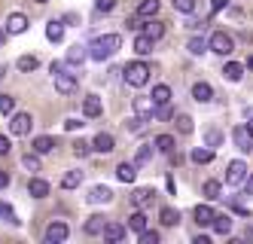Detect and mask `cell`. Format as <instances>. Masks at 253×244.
Segmentation results:
<instances>
[{"label": "cell", "mask_w": 253, "mask_h": 244, "mask_svg": "<svg viewBox=\"0 0 253 244\" xmlns=\"http://www.w3.org/2000/svg\"><path fill=\"white\" fill-rule=\"evenodd\" d=\"M101 98L98 95H88L85 101H83V116H88V119H95V116H101Z\"/></svg>", "instance_id": "14"}, {"label": "cell", "mask_w": 253, "mask_h": 244, "mask_svg": "<svg viewBox=\"0 0 253 244\" xmlns=\"http://www.w3.org/2000/svg\"><path fill=\"white\" fill-rule=\"evenodd\" d=\"M150 98H153V104H156V107H162V104H171V89H168V86H156Z\"/></svg>", "instance_id": "25"}, {"label": "cell", "mask_w": 253, "mask_h": 244, "mask_svg": "<svg viewBox=\"0 0 253 244\" xmlns=\"http://www.w3.org/2000/svg\"><path fill=\"white\" fill-rule=\"evenodd\" d=\"M31 125H34L31 113H15V116H12V122H9V131H12L15 138H25L28 131H31Z\"/></svg>", "instance_id": "6"}, {"label": "cell", "mask_w": 253, "mask_h": 244, "mask_svg": "<svg viewBox=\"0 0 253 244\" xmlns=\"http://www.w3.org/2000/svg\"><path fill=\"white\" fill-rule=\"evenodd\" d=\"M134 52H137V55H150V52H153V40H150L147 34H140L137 40H134Z\"/></svg>", "instance_id": "33"}, {"label": "cell", "mask_w": 253, "mask_h": 244, "mask_svg": "<svg viewBox=\"0 0 253 244\" xmlns=\"http://www.w3.org/2000/svg\"><path fill=\"white\" fill-rule=\"evenodd\" d=\"M189 52L192 55H205L208 52V40H205V37H192V40H189Z\"/></svg>", "instance_id": "38"}, {"label": "cell", "mask_w": 253, "mask_h": 244, "mask_svg": "<svg viewBox=\"0 0 253 244\" xmlns=\"http://www.w3.org/2000/svg\"><path fill=\"white\" fill-rule=\"evenodd\" d=\"M6 186H9V174L0 171V190H6Z\"/></svg>", "instance_id": "51"}, {"label": "cell", "mask_w": 253, "mask_h": 244, "mask_svg": "<svg viewBox=\"0 0 253 244\" xmlns=\"http://www.w3.org/2000/svg\"><path fill=\"white\" fill-rule=\"evenodd\" d=\"M83 125H85V122H80L77 116H70V119H64V128H67V131H77V128H83Z\"/></svg>", "instance_id": "48"}, {"label": "cell", "mask_w": 253, "mask_h": 244, "mask_svg": "<svg viewBox=\"0 0 253 244\" xmlns=\"http://www.w3.org/2000/svg\"><path fill=\"white\" fill-rule=\"evenodd\" d=\"M134 177H137V162H122V165L116 168V180H122V183H134Z\"/></svg>", "instance_id": "12"}, {"label": "cell", "mask_w": 253, "mask_h": 244, "mask_svg": "<svg viewBox=\"0 0 253 244\" xmlns=\"http://www.w3.org/2000/svg\"><path fill=\"white\" fill-rule=\"evenodd\" d=\"M189 159H192L195 165H208V162L213 159V149H211V146H195L192 153H189Z\"/></svg>", "instance_id": "21"}, {"label": "cell", "mask_w": 253, "mask_h": 244, "mask_svg": "<svg viewBox=\"0 0 253 244\" xmlns=\"http://www.w3.org/2000/svg\"><path fill=\"white\" fill-rule=\"evenodd\" d=\"M9 149H12L9 138H6V135H0V156H3V153H9Z\"/></svg>", "instance_id": "50"}, {"label": "cell", "mask_w": 253, "mask_h": 244, "mask_svg": "<svg viewBox=\"0 0 253 244\" xmlns=\"http://www.w3.org/2000/svg\"><path fill=\"white\" fill-rule=\"evenodd\" d=\"M213 232L216 235H229L232 232V217L229 214H213Z\"/></svg>", "instance_id": "20"}, {"label": "cell", "mask_w": 253, "mask_h": 244, "mask_svg": "<svg viewBox=\"0 0 253 244\" xmlns=\"http://www.w3.org/2000/svg\"><path fill=\"white\" fill-rule=\"evenodd\" d=\"M52 80L61 95H74L77 92V73H67V61H52Z\"/></svg>", "instance_id": "2"}, {"label": "cell", "mask_w": 253, "mask_h": 244, "mask_svg": "<svg viewBox=\"0 0 253 244\" xmlns=\"http://www.w3.org/2000/svg\"><path fill=\"white\" fill-rule=\"evenodd\" d=\"M46 37H49L52 43H61V40H64V25H61V22H49V25H46Z\"/></svg>", "instance_id": "28"}, {"label": "cell", "mask_w": 253, "mask_h": 244, "mask_svg": "<svg viewBox=\"0 0 253 244\" xmlns=\"http://www.w3.org/2000/svg\"><path fill=\"white\" fill-rule=\"evenodd\" d=\"M192 98H195L198 104H211V101H213V89H211V83H195V86H192Z\"/></svg>", "instance_id": "11"}, {"label": "cell", "mask_w": 253, "mask_h": 244, "mask_svg": "<svg viewBox=\"0 0 253 244\" xmlns=\"http://www.w3.org/2000/svg\"><path fill=\"white\" fill-rule=\"evenodd\" d=\"M119 46H122L119 34H104V37H98V40L88 46V58H92V61H107V58L116 55Z\"/></svg>", "instance_id": "1"}, {"label": "cell", "mask_w": 253, "mask_h": 244, "mask_svg": "<svg viewBox=\"0 0 253 244\" xmlns=\"http://www.w3.org/2000/svg\"><path fill=\"white\" fill-rule=\"evenodd\" d=\"M107 201H113L110 186H95V190L88 193V204H107Z\"/></svg>", "instance_id": "13"}, {"label": "cell", "mask_w": 253, "mask_h": 244, "mask_svg": "<svg viewBox=\"0 0 253 244\" xmlns=\"http://www.w3.org/2000/svg\"><path fill=\"white\" fill-rule=\"evenodd\" d=\"M15 67H19L22 73H31V70L40 67V58H37V55H22V58L15 61Z\"/></svg>", "instance_id": "24"}, {"label": "cell", "mask_w": 253, "mask_h": 244, "mask_svg": "<svg viewBox=\"0 0 253 244\" xmlns=\"http://www.w3.org/2000/svg\"><path fill=\"white\" fill-rule=\"evenodd\" d=\"M223 77H226L229 83H241V77H244V67H241V64H235V61H229V64L223 67Z\"/></svg>", "instance_id": "23"}, {"label": "cell", "mask_w": 253, "mask_h": 244, "mask_svg": "<svg viewBox=\"0 0 253 244\" xmlns=\"http://www.w3.org/2000/svg\"><path fill=\"white\" fill-rule=\"evenodd\" d=\"M134 113H137V116H143V119L153 116V113H156L153 98H134Z\"/></svg>", "instance_id": "18"}, {"label": "cell", "mask_w": 253, "mask_h": 244, "mask_svg": "<svg viewBox=\"0 0 253 244\" xmlns=\"http://www.w3.org/2000/svg\"><path fill=\"white\" fill-rule=\"evenodd\" d=\"M140 244H159V232L143 229V232H140Z\"/></svg>", "instance_id": "46"}, {"label": "cell", "mask_w": 253, "mask_h": 244, "mask_svg": "<svg viewBox=\"0 0 253 244\" xmlns=\"http://www.w3.org/2000/svg\"><path fill=\"white\" fill-rule=\"evenodd\" d=\"M153 159V144H143V146H137V156H134V162L137 165H147Z\"/></svg>", "instance_id": "37"}, {"label": "cell", "mask_w": 253, "mask_h": 244, "mask_svg": "<svg viewBox=\"0 0 253 244\" xmlns=\"http://www.w3.org/2000/svg\"><path fill=\"white\" fill-rule=\"evenodd\" d=\"M244 180H247V165H244L241 159L229 162V171H226V183H229V186H241Z\"/></svg>", "instance_id": "5"}, {"label": "cell", "mask_w": 253, "mask_h": 244, "mask_svg": "<svg viewBox=\"0 0 253 244\" xmlns=\"http://www.w3.org/2000/svg\"><path fill=\"white\" fill-rule=\"evenodd\" d=\"M247 193H250V195H253V174H250V177H247Z\"/></svg>", "instance_id": "53"}, {"label": "cell", "mask_w": 253, "mask_h": 244, "mask_svg": "<svg viewBox=\"0 0 253 244\" xmlns=\"http://www.w3.org/2000/svg\"><path fill=\"white\" fill-rule=\"evenodd\" d=\"M15 110V98H9V95H0V113L3 116H9Z\"/></svg>", "instance_id": "42"}, {"label": "cell", "mask_w": 253, "mask_h": 244, "mask_svg": "<svg viewBox=\"0 0 253 244\" xmlns=\"http://www.w3.org/2000/svg\"><path fill=\"white\" fill-rule=\"evenodd\" d=\"M122 73H125V83H128L131 89H140V86H147V80H150V67L143 64V61H131V64L125 67Z\"/></svg>", "instance_id": "3"}, {"label": "cell", "mask_w": 253, "mask_h": 244, "mask_svg": "<svg viewBox=\"0 0 253 244\" xmlns=\"http://www.w3.org/2000/svg\"><path fill=\"white\" fill-rule=\"evenodd\" d=\"M153 198H156L153 190H134V195H131L134 208H147V204H153Z\"/></svg>", "instance_id": "22"}, {"label": "cell", "mask_w": 253, "mask_h": 244, "mask_svg": "<svg viewBox=\"0 0 253 244\" xmlns=\"http://www.w3.org/2000/svg\"><path fill=\"white\" fill-rule=\"evenodd\" d=\"M226 3H229V0H213V12H220V9H223Z\"/></svg>", "instance_id": "52"}, {"label": "cell", "mask_w": 253, "mask_h": 244, "mask_svg": "<svg viewBox=\"0 0 253 244\" xmlns=\"http://www.w3.org/2000/svg\"><path fill=\"white\" fill-rule=\"evenodd\" d=\"M202 193H205L208 201H216V198H223V195H220V193H223V186H220V180H208Z\"/></svg>", "instance_id": "29"}, {"label": "cell", "mask_w": 253, "mask_h": 244, "mask_svg": "<svg viewBox=\"0 0 253 244\" xmlns=\"http://www.w3.org/2000/svg\"><path fill=\"white\" fill-rule=\"evenodd\" d=\"M6 40V28H0V43H3Z\"/></svg>", "instance_id": "54"}, {"label": "cell", "mask_w": 253, "mask_h": 244, "mask_svg": "<svg viewBox=\"0 0 253 244\" xmlns=\"http://www.w3.org/2000/svg\"><path fill=\"white\" fill-rule=\"evenodd\" d=\"M85 58H88V46H80V43H77V46L67 49V58H64V61H67V64H83Z\"/></svg>", "instance_id": "16"}, {"label": "cell", "mask_w": 253, "mask_h": 244, "mask_svg": "<svg viewBox=\"0 0 253 244\" xmlns=\"http://www.w3.org/2000/svg\"><path fill=\"white\" fill-rule=\"evenodd\" d=\"M153 146L159 149V153H171V149H174V138H171V135H159V138L153 141Z\"/></svg>", "instance_id": "35"}, {"label": "cell", "mask_w": 253, "mask_h": 244, "mask_svg": "<svg viewBox=\"0 0 253 244\" xmlns=\"http://www.w3.org/2000/svg\"><path fill=\"white\" fill-rule=\"evenodd\" d=\"M34 3H46V0H34Z\"/></svg>", "instance_id": "57"}, {"label": "cell", "mask_w": 253, "mask_h": 244, "mask_svg": "<svg viewBox=\"0 0 253 244\" xmlns=\"http://www.w3.org/2000/svg\"><path fill=\"white\" fill-rule=\"evenodd\" d=\"M208 49L216 52V55H232L235 52V40H232L226 31H213L211 40H208Z\"/></svg>", "instance_id": "4"}, {"label": "cell", "mask_w": 253, "mask_h": 244, "mask_svg": "<svg viewBox=\"0 0 253 244\" xmlns=\"http://www.w3.org/2000/svg\"><path fill=\"white\" fill-rule=\"evenodd\" d=\"M128 229H134V232H143V229H147V217H143V211H134V214L128 217Z\"/></svg>", "instance_id": "36"}, {"label": "cell", "mask_w": 253, "mask_h": 244, "mask_svg": "<svg viewBox=\"0 0 253 244\" xmlns=\"http://www.w3.org/2000/svg\"><path fill=\"white\" fill-rule=\"evenodd\" d=\"M22 165L28 168V171H40V159H37V153H25V156H22Z\"/></svg>", "instance_id": "40"}, {"label": "cell", "mask_w": 253, "mask_h": 244, "mask_svg": "<svg viewBox=\"0 0 253 244\" xmlns=\"http://www.w3.org/2000/svg\"><path fill=\"white\" fill-rule=\"evenodd\" d=\"M107 241H113V244H119L122 238H125V226H122V223H107V226H104V232H101Z\"/></svg>", "instance_id": "15"}, {"label": "cell", "mask_w": 253, "mask_h": 244, "mask_svg": "<svg viewBox=\"0 0 253 244\" xmlns=\"http://www.w3.org/2000/svg\"><path fill=\"white\" fill-rule=\"evenodd\" d=\"M159 220H162V226H177L180 214H177L174 208H162V211H159Z\"/></svg>", "instance_id": "34"}, {"label": "cell", "mask_w": 253, "mask_h": 244, "mask_svg": "<svg viewBox=\"0 0 253 244\" xmlns=\"http://www.w3.org/2000/svg\"><path fill=\"white\" fill-rule=\"evenodd\" d=\"M205 141H208V146L213 149V146H220V144H223V135H220V131H213V128H211L208 135H205Z\"/></svg>", "instance_id": "44"}, {"label": "cell", "mask_w": 253, "mask_h": 244, "mask_svg": "<svg viewBox=\"0 0 253 244\" xmlns=\"http://www.w3.org/2000/svg\"><path fill=\"white\" fill-rule=\"evenodd\" d=\"M156 12H159V0H140V6H137L140 18H153Z\"/></svg>", "instance_id": "30"}, {"label": "cell", "mask_w": 253, "mask_h": 244, "mask_svg": "<svg viewBox=\"0 0 253 244\" xmlns=\"http://www.w3.org/2000/svg\"><path fill=\"white\" fill-rule=\"evenodd\" d=\"M232 141H235V146L241 149V153H250V144H253V138H250V131H247V125H238L232 131Z\"/></svg>", "instance_id": "10"}, {"label": "cell", "mask_w": 253, "mask_h": 244, "mask_svg": "<svg viewBox=\"0 0 253 244\" xmlns=\"http://www.w3.org/2000/svg\"><path fill=\"white\" fill-rule=\"evenodd\" d=\"M174 9H177V12H186V15H189V12L195 9V0H174Z\"/></svg>", "instance_id": "43"}, {"label": "cell", "mask_w": 253, "mask_h": 244, "mask_svg": "<svg viewBox=\"0 0 253 244\" xmlns=\"http://www.w3.org/2000/svg\"><path fill=\"white\" fill-rule=\"evenodd\" d=\"M0 220H9V223H12V226H19V223H22L19 217H15V214H12V208H9V204H3V201H0Z\"/></svg>", "instance_id": "41"}, {"label": "cell", "mask_w": 253, "mask_h": 244, "mask_svg": "<svg viewBox=\"0 0 253 244\" xmlns=\"http://www.w3.org/2000/svg\"><path fill=\"white\" fill-rule=\"evenodd\" d=\"M113 6H116V0H95V9L98 12H110Z\"/></svg>", "instance_id": "47"}, {"label": "cell", "mask_w": 253, "mask_h": 244, "mask_svg": "<svg viewBox=\"0 0 253 244\" xmlns=\"http://www.w3.org/2000/svg\"><path fill=\"white\" fill-rule=\"evenodd\" d=\"M34 153H52V149H55V141L52 138H46V135H40V138H34Z\"/></svg>", "instance_id": "26"}, {"label": "cell", "mask_w": 253, "mask_h": 244, "mask_svg": "<svg viewBox=\"0 0 253 244\" xmlns=\"http://www.w3.org/2000/svg\"><path fill=\"white\" fill-rule=\"evenodd\" d=\"M143 125V116H134V119H128V122H125V128H128V131H137Z\"/></svg>", "instance_id": "49"}, {"label": "cell", "mask_w": 253, "mask_h": 244, "mask_svg": "<svg viewBox=\"0 0 253 244\" xmlns=\"http://www.w3.org/2000/svg\"><path fill=\"white\" fill-rule=\"evenodd\" d=\"M28 25H31V22H28V15L12 12V15L6 18V25H3V28H6V34H25V31H28Z\"/></svg>", "instance_id": "8"}, {"label": "cell", "mask_w": 253, "mask_h": 244, "mask_svg": "<svg viewBox=\"0 0 253 244\" xmlns=\"http://www.w3.org/2000/svg\"><path fill=\"white\" fill-rule=\"evenodd\" d=\"M247 131H250V138H253V119H250V122H247Z\"/></svg>", "instance_id": "55"}, {"label": "cell", "mask_w": 253, "mask_h": 244, "mask_svg": "<svg viewBox=\"0 0 253 244\" xmlns=\"http://www.w3.org/2000/svg\"><path fill=\"white\" fill-rule=\"evenodd\" d=\"M64 238H67V226H64V223H49V226H46V235H43L46 244H61Z\"/></svg>", "instance_id": "7"}, {"label": "cell", "mask_w": 253, "mask_h": 244, "mask_svg": "<svg viewBox=\"0 0 253 244\" xmlns=\"http://www.w3.org/2000/svg\"><path fill=\"white\" fill-rule=\"evenodd\" d=\"M143 34H147V37H150V40L156 43V40H159V37H162V34H165V25H162V22H153V18H150V22H147V25H143Z\"/></svg>", "instance_id": "31"}, {"label": "cell", "mask_w": 253, "mask_h": 244, "mask_svg": "<svg viewBox=\"0 0 253 244\" xmlns=\"http://www.w3.org/2000/svg\"><path fill=\"white\" fill-rule=\"evenodd\" d=\"M74 153L77 156H88V153H92V144H88V141H77L74 144Z\"/></svg>", "instance_id": "45"}, {"label": "cell", "mask_w": 253, "mask_h": 244, "mask_svg": "<svg viewBox=\"0 0 253 244\" xmlns=\"http://www.w3.org/2000/svg\"><path fill=\"white\" fill-rule=\"evenodd\" d=\"M80 183H83V171H67V174L61 177V186H64V190H77Z\"/></svg>", "instance_id": "32"}, {"label": "cell", "mask_w": 253, "mask_h": 244, "mask_svg": "<svg viewBox=\"0 0 253 244\" xmlns=\"http://www.w3.org/2000/svg\"><path fill=\"white\" fill-rule=\"evenodd\" d=\"M28 193H31L34 198H46V195H49V183H46V180H40V177H31Z\"/></svg>", "instance_id": "19"}, {"label": "cell", "mask_w": 253, "mask_h": 244, "mask_svg": "<svg viewBox=\"0 0 253 244\" xmlns=\"http://www.w3.org/2000/svg\"><path fill=\"white\" fill-rule=\"evenodd\" d=\"M92 149H95V153H113V149H116V138L113 135H107V131H101V135L92 141Z\"/></svg>", "instance_id": "9"}, {"label": "cell", "mask_w": 253, "mask_h": 244, "mask_svg": "<svg viewBox=\"0 0 253 244\" xmlns=\"http://www.w3.org/2000/svg\"><path fill=\"white\" fill-rule=\"evenodd\" d=\"M104 226H107V220H104V217H98V214L85 220V232H88V235H101V232H104Z\"/></svg>", "instance_id": "27"}, {"label": "cell", "mask_w": 253, "mask_h": 244, "mask_svg": "<svg viewBox=\"0 0 253 244\" xmlns=\"http://www.w3.org/2000/svg\"><path fill=\"white\" fill-rule=\"evenodd\" d=\"M195 223L198 226H213V208L211 204H198L195 208Z\"/></svg>", "instance_id": "17"}, {"label": "cell", "mask_w": 253, "mask_h": 244, "mask_svg": "<svg viewBox=\"0 0 253 244\" xmlns=\"http://www.w3.org/2000/svg\"><path fill=\"white\" fill-rule=\"evenodd\" d=\"M174 122H177V131H180V135H192V116L183 113V116H177Z\"/></svg>", "instance_id": "39"}, {"label": "cell", "mask_w": 253, "mask_h": 244, "mask_svg": "<svg viewBox=\"0 0 253 244\" xmlns=\"http://www.w3.org/2000/svg\"><path fill=\"white\" fill-rule=\"evenodd\" d=\"M247 67H250V70H253V55H250V58H247Z\"/></svg>", "instance_id": "56"}]
</instances>
